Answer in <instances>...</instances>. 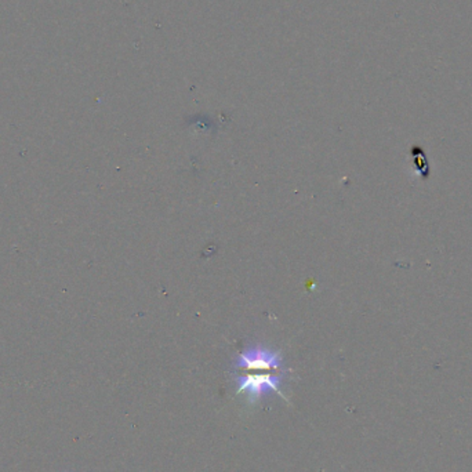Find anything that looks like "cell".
Listing matches in <instances>:
<instances>
[{
    "mask_svg": "<svg viewBox=\"0 0 472 472\" xmlns=\"http://www.w3.org/2000/svg\"><path fill=\"white\" fill-rule=\"evenodd\" d=\"M231 370L232 373L239 370L286 371V367L280 351L260 341H249L232 359Z\"/></svg>",
    "mask_w": 472,
    "mask_h": 472,
    "instance_id": "cell-2",
    "label": "cell"
},
{
    "mask_svg": "<svg viewBox=\"0 0 472 472\" xmlns=\"http://www.w3.org/2000/svg\"><path fill=\"white\" fill-rule=\"evenodd\" d=\"M286 373L287 370L273 373H253V374L232 373L234 382L236 385V395H245L250 405H256L262 398H266L272 394H276L285 401H287L282 391Z\"/></svg>",
    "mask_w": 472,
    "mask_h": 472,
    "instance_id": "cell-1",
    "label": "cell"
}]
</instances>
